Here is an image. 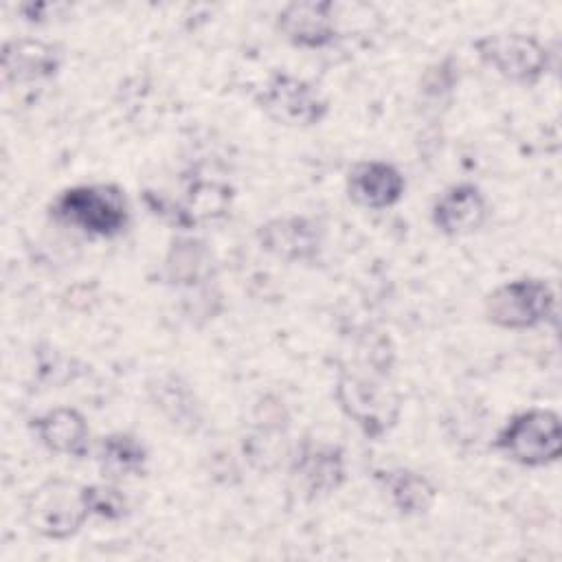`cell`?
I'll return each instance as SVG.
<instances>
[{"mask_svg": "<svg viewBox=\"0 0 562 562\" xmlns=\"http://www.w3.org/2000/svg\"><path fill=\"white\" fill-rule=\"evenodd\" d=\"M345 184L349 200L369 211L395 206L406 191L404 173L386 160H358L347 171Z\"/></svg>", "mask_w": 562, "mask_h": 562, "instance_id": "9a60e30c", "label": "cell"}, {"mask_svg": "<svg viewBox=\"0 0 562 562\" xmlns=\"http://www.w3.org/2000/svg\"><path fill=\"white\" fill-rule=\"evenodd\" d=\"M558 299L549 281L540 277H518L496 285L483 301L485 321L498 329H536L555 321Z\"/></svg>", "mask_w": 562, "mask_h": 562, "instance_id": "277c9868", "label": "cell"}, {"mask_svg": "<svg viewBox=\"0 0 562 562\" xmlns=\"http://www.w3.org/2000/svg\"><path fill=\"white\" fill-rule=\"evenodd\" d=\"M288 472L303 498L318 501L347 483V454L338 443L303 437L292 448Z\"/></svg>", "mask_w": 562, "mask_h": 562, "instance_id": "9c48e42d", "label": "cell"}, {"mask_svg": "<svg viewBox=\"0 0 562 562\" xmlns=\"http://www.w3.org/2000/svg\"><path fill=\"white\" fill-rule=\"evenodd\" d=\"M64 64V53L55 42L40 37H13L2 44V81L26 86L53 79Z\"/></svg>", "mask_w": 562, "mask_h": 562, "instance_id": "4fadbf2b", "label": "cell"}, {"mask_svg": "<svg viewBox=\"0 0 562 562\" xmlns=\"http://www.w3.org/2000/svg\"><path fill=\"white\" fill-rule=\"evenodd\" d=\"M35 439L53 454L86 459L90 454V426L72 406H53L29 422Z\"/></svg>", "mask_w": 562, "mask_h": 562, "instance_id": "e0dca14e", "label": "cell"}, {"mask_svg": "<svg viewBox=\"0 0 562 562\" xmlns=\"http://www.w3.org/2000/svg\"><path fill=\"white\" fill-rule=\"evenodd\" d=\"M48 215L88 237L114 239L130 226L125 191L112 182H83L61 189L48 204Z\"/></svg>", "mask_w": 562, "mask_h": 562, "instance_id": "7a4b0ae2", "label": "cell"}, {"mask_svg": "<svg viewBox=\"0 0 562 562\" xmlns=\"http://www.w3.org/2000/svg\"><path fill=\"white\" fill-rule=\"evenodd\" d=\"M487 198L474 182H454L446 187L430 206V222L446 237L476 233L487 222Z\"/></svg>", "mask_w": 562, "mask_h": 562, "instance_id": "7c38bea8", "label": "cell"}, {"mask_svg": "<svg viewBox=\"0 0 562 562\" xmlns=\"http://www.w3.org/2000/svg\"><path fill=\"white\" fill-rule=\"evenodd\" d=\"M255 101L268 119L285 127H314L329 114V101L307 79L285 70L272 72Z\"/></svg>", "mask_w": 562, "mask_h": 562, "instance_id": "ba28073f", "label": "cell"}, {"mask_svg": "<svg viewBox=\"0 0 562 562\" xmlns=\"http://www.w3.org/2000/svg\"><path fill=\"white\" fill-rule=\"evenodd\" d=\"M334 400L342 415L373 441L384 439L402 417V395L389 382V375L362 367L338 369Z\"/></svg>", "mask_w": 562, "mask_h": 562, "instance_id": "6da1fadb", "label": "cell"}, {"mask_svg": "<svg viewBox=\"0 0 562 562\" xmlns=\"http://www.w3.org/2000/svg\"><path fill=\"white\" fill-rule=\"evenodd\" d=\"M375 481L386 494L391 507L406 518L428 514L437 501L435 483L426 474L411 468L375 470Z\"/></svg>", "mask_w": 562, "mask_h": 562, "instance_id": "ffe728a7", "label": "cell"}, {"mask_svg": "<svg viewBox=\"0 0 562 562\" xmlns=\"http://www.w3.org/2000/svg\"><path fill=\"white\" fill-rule=\"evenodd\" d=\"M461 81V66L454 55H443L441 59L428 64L417 81V112L424 119H441L457 94Z\"/></svg>", "mask_w": 562, "mask_h": 562, "instance_id": "44dd1931", "label": "cell"}, {"mask_svg": "<svg viewBox=\"0 0 562 562\" xmlns=\"http://www.w3.org/2000/svg\"><path fill=\"white\" fill-rule=\"evenodd\" d=\"M494 450L525 468H544L560 459L562 426L551 408H527L514 413L494 435Z\"/></svg>", "mask_w": 562, "mask_h": 562, "instance_id": "3957f363", "label": "cell"}, {"mask_svg": "<svg viewBox=\"0 0 562 562\" xmlns=\"http://www.w3.org/2000/svg\"><path fill=\"white\" fill-rule=\"evenodd\" d=\"M277 33L294 48L323 50L340 35L338 4L331 0H294L279 9Z\"/></svg>", "mask_w": 562, "mask_h": 562, "instance_id": "8fae6325", "label": "cell"}, {"mask_svg": "<svg viewBox=\"0 0 562 562\" xmlns=\"http://www.w3.org/2000/svg\"><path fill=\"white\" fill-rule=\"evenodd\" d=\"M233 187L222 180L209 178H191L184 187V200H171V217L180 231H191L200 222H213L224 217L231 211Z\"/></svg>", "mask_w": 562, "mask_h": 562, "instance_id": "ac0fdd59", "label": "cell"}, {"mask_svg": "<svg viewBox=\"0 0 562 562\" xmlns=\"http://www.w3.org/2000/svg\"><path fill=\"white\" fill-rule=\"evenodd\" d=\"M83 496H86L90 516L116 522L130 514V498L119 487V483L105 481V483L83 485Z\"/></svg>", "mask_w": 562, "mask_h": 562, "instance_id": "7402d4cb", "label": "cell"}, {"mask_svg": "<svg viewBox=\"0 0 562 562\" xmlns=\"http://www.w3.org/2000/svg\"><path fill=\"white\" fill-rule=\"evenodd\" d=\"M24 518L46 540L72 538L90 518L83 485L59 476L42 481L24 501Z\"/></svg>", "mask_w": 562, "mask_h": 562, "instance_id": "5b68a950", "label": "cell"}, {"mask_svg": "<svg viewBox=\"0 0 562 562\" xmlns=\"http://www.w3.org/2000/svg\"><path fill=\"white\" fill-rule=\"evenodd\" d=\"M257 244L283 263L312 266L325 250V224L305 213L270 217L255 231Z\"/></svg>", "mask_w": 562, "mask_h": 562, "instance_id": "30bf717a", "label": "cell"}, {"mask_svg": "<svg viewBox=\"0 0 562 562\" xmlns=\"http://www.w3.org/2000/svg\"><path fill=\"white\" fill-rule=\"evenodd\" d=\"M66 4H53V2H26L20 4L18 11L22 13V18L31 24H44L48 20H53L57 15V11H66Z\"/></svg>", "mask_w": 562, "mask_h": 562, "instance_id": "603a6c76", "label": "cell"}, {"mask_svg": "<svg viewBox=\"0 0 562 562\" xmlns=\"http://www.w3.org/2000/svg\"><path fill=\"white\" fill-rule=\"evenodd\" d=\"M476 57L503 79L518 86H536L549 70L553 53L531 33L498 31L472 42Z\"/></svg>", "mask_w": 562, "mask_h": 562, "instance_id": "8992f818", "label": "cell"}, {"mask_svg": "<svg viewBox=\"0 0 562 562\" xmlns=\"http://www.w3.org/2000/svg\"><path fill=\"white\" fill-rule=\"evenodd\" d=\"M94 459L101 476L112 483L145 476L149 468V450L145 441L127 430L103 435L97 443Z\"/></svg>", "mask_w": 562, "mask_h": 562, "instance_id": "d6986e66", "label": "cell"}, {"mask_svg": "<svg viewBox=\"0 0 562 562\" xmlns=\"http://www.w3.org/2000/svg\"><path fill=\"white\" fill-rule=\"evenodd\" d=\"M162 281L180 290H198L215 283L217 266L211 246L191 235H178L171 239L160 268Z\"/></svg>", "mask_w": 562, "mask_h": 562, "instance_id": "2e32d148", "label": "cell"}, {"mask_svg": "<svg viewBox=\"0 0 562 562\" xmlns=\"http://www.w3.org/2000/svg\"><path fill=\"white\" fill-rule=\"evenodd\" d=\"M145 391L151 406L171 428L184 435H198L204 428L202 402L184 375L176 371L158 373L147 380Z\"/></svg>", "mask_w": 562, "mask_h": 562, "instance_id": "5bb4252c", "label": "cell"}, {"mask_svg": "<svg viewBox=\"0 0 562 562\" xmlns=\"http://www.w3.org/2000/svg\"><path fill=\"white\" fill-rule=\"evenodd\" d=\"M290 411L279 395L266 393L255 402L239 439L241 457L252 470L268 474L290 459L294 448L290 441Z\"/></svg>", "mask_w": 562, "mask_h": 562, "instance_id": "52a82bcc", "label": "cell"}]
</instances>
